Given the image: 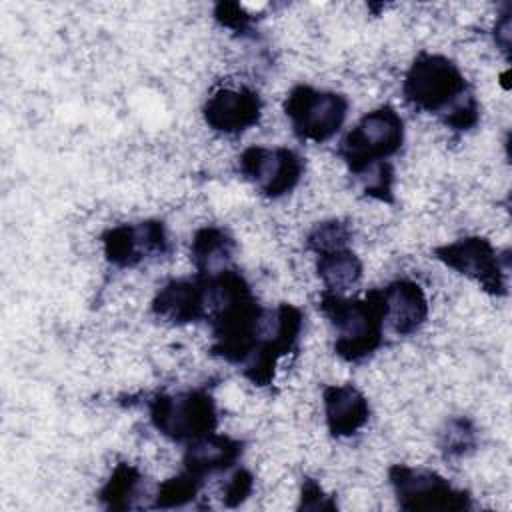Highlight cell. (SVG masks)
<instances>
[{"label": "cell", "instance_id": "15", "mask_svg": "<svg viewBox=\"0 0 512 512\" xmlns=\"http://www.w3.org/2000/svg\"><path fill=\"white\" fill-rule=\"evenodd\" d=\"M244 442L228 434H206L184 446L182 466L186 472L204 480L206 476L228 472L242 458Z\"/></svg>", "mask_w": 512, "mask_h": 512}, {"label": "cell", "instance_id": "4", "mask_svg": "<svg viewBox=\"0 0 512 512\" xmlns=\"http://www.w3.org/2000/svg\"><path fill=\"white\" fill-rule=\"evenodd\" d=\"M148 414L152 426L164 438L184 446L218 428L216 402L206 388L154 394L148 400Z\"/></svg>", "mask_w": 512, "mask_h": 512}, {"label": "cell", "instance_id": "7", "mask_svg": "<svg viewBox=\"0 0 512 512\" xmlns=\"http://www.w3.org/2000/svg\"><path fill=\"white\" fill-rule=\"evenodd\" d=\"M434 256L450 270L474 280L484 292L508 294V260L488 238L464 236L434 248Z\"/></svg>", "mask_w": 512, "mask_h": 512}, {"label": "cell", "instance_id": "12", "mask_svg": "<svg viewBox=\"0 0 512 512\" xmlns=\"http://www.w3.org/2000/svg\"><path fill=\"white\" fill-rule=\"evenodd\" d=\"M152 312L170 324H192L208 318V284L204 274L172 278L152 298Z\"/></svg>", "mask_w": 512, "mask_h": 512}, {"label": "cell", "instance_id": "24", "mask_svg": "<svg viewBox=\"0 0 512 512\" xmlns=\"http://www.w3.org/2000/svg\"><path fill=\"white\" fill-rule=\"evenodd\" d=\"M334 506V500L322 490L318 480L304 478L300 488V510H332Z\"/></svg>", "mask_w": 512, "mask_h": 512}, {"label": "cell", "instance_id": "1", "mask_svg": "<svg viewBox=\"0 0 512 512\" xmlns=\"http://www.w3.org/2000/svg\"><path fill=\"white\" fill-rule=\"evenodd\" d=\"M404 100L420 112L434 114L454 132L472 130L480 104L460 66L444 54L420 52L402 80Z\"/></svg>", "mask_w": 512, "mask_h": 512}, {"label": "cell", "instance_id": "17", "mask_svg": "<svg viewBox=\"0 0 512 512\" xmlns=\"http://www.w3.org/2000/svg\"><path fill=\"white\" fill-rule=\"evenodd\" d=\"M316 274L324 284V290L344 294L352 290L364 274L362 260L348 248L316 254Z\"/></svg>", "mask_w": 512, "mask_h": 512}, {"label": "cell", "instance_id": "16", "mask_svg": "<svg viewBox=\"0 0 512 512\" xmlns=\"http://www.w3.org/2000/svg\"><path fill=\"white\" fill-rule=\"evenodd\" d=\"M236 248L234 238L218 226H204L194 232L190 244V258L196 274H214L226 268Z\"/></svg>", "mask_w": 512, "mask_h": 512}, {"label": "cell", "instance_id": "2", "mask_svg": "<svg viewBox=\"0 0 512 512\" xmlns=\"http://www.w3.org/2000/svg\"><path fill=\"white\" fill-rule=\"evenodd\" d=\"M318 308L336 334L334 352L344 362L358 364L384 344L386 306L382 288H372L360 298L322 290Z\"/></svg>", "mask_w": 512, "mask_h": 512}, {"label": "cell", "instance_id": "19", "mask_svg": "<svg viewBox=\"0 0 512 512\" xmlns=\"http://www.w3.org/2000/svg\"><path fill=\"white\" fill-rule=\"evenodd\" d=\"M202 484H204V480L182 470L180 474L166 478L164 482L158 484V488L154 492L152 506L154 508H182L198 496Z\"/></svg>", "mask_w": 512, "mask_h": 512}, {"label": "cell", "instance_id": "13", "mask_svg": "<svg viewBox=\"0 0 512 512\" xmlns=\"http://www.w3.org/2000/svg\"><path fill=\"white\" fill-rule=\"evenodd\" d=\"M326 428L336 438L358 434L370 420V402L354 384H330L322 390Z\"/></svg>", "mask_w": 512, "mask_h": 512}, {"label": "cell", "instance_id": "5", "mask_svg": "<svg viewBox=\"0 0 512 512\" xmlns=\"http://www.w3.org/2000/svg\"><path fill=\"white\" fill-rule=\"evenodd\" d=\"M348 108L350 102L344 94L308 84H296L284 100V114L294 136L314 144H324L342 130Z\"/></svg>", "mask_w": 512, "mask_h": 512}, {"label": "cell", "instance_id": "10", "mask_svg": "<svg viewBox=\"0 0 512 512\" xmlns=\"http://www.w3.org/2000/svg\"><path fill=\"white\" fill-rule=\"evenodd\" d=\"M104 256L118 268H134L150 258L170 252L166 226L160 220L118 224L102 234Z\"/></svg>", "mask_w": 512, "mask_h": 512}, {"label": "cell", "instance_id": "14", "mask_svg": "<svg viewBox=\"0 0 512 512\" xmlns=\"http://www.w3.org/2000/svg\"><path fill=\"white\" fill-rule=\"evenodd\" d=\"M386 306V326L396 336L416 334L428 320V298L418 282L398 278L382 288Z\"/></svg>", "mask_w": 512, "mask_h": 512}, {"label": "cell", "instance_id": "18", "mask_svg": "<svg viewBox=\"0 0 512 512\" xmlns=\"http://www.w3.org/2000/svg\"><path fill=\"white\" fill-rule=\"evenodd\" d=\"M144 476L142 472L128 462H120L114 466L108 480L102 484L98 498L110 510H126L132 508L134 502L142 496Z\"/></svg>", "mask_w": 512, "mask_h": 512}, {"label": "cell", "instance_id": "6", "mask_svg": "<svg viewBox=\"0 0 512 512\" xmlns=\"http://www.w3.org/2000/svg\"><path fill=\"white\" fill-rule=\"evenodd\" d=\"M388 482L402 510L460 512L472 506L466 490L452 486L444 476L428 468L392 464L388 468Z\"/></svg>", "mask_w": 512, "mask_h": 512}, {"label": "cell", "instance_id": "8", "mask_svg": "<svg viewBox=\"0 0 512 512\" xmlns=\"http://www.w3.org/2000/svg\"><path fill=\"white\" fill-rule=\"evenodd\" d=\"M240 174L266 198L290 194L304 176V158L288 146H248L238 156Z\"/></svg>", "mask_w": 512, "mask_h": 512}, {"label": "cell", "instance_id": "9", "mask_svg": "<svg viewBox=\"0 0 512 512\" xmlns=\"http://www.w3.org/2000/svg\"><path fill=\"white\" fill-rule=\"evenodd\" d=\"M302 326V310L294 304L280 302L274 310H270V320L262 342L252 358L242 366L244 378L254 386H268L274 380L280 360L296 348Z\"/></svg>", "mask_w": 512, "mask_h": 512}, {"label": "cell", "instance_id": "3", "mask_svg": "<svg viewBox=\"0 0 512 512\" xmlns=\"http://www.w3.org/2000/svg\"><path fill=\"white\" fill-rule=\"evenodd\" d=\"M404 120L396 108L384 104L366 112L340 140L338 156L350 174L360 176L380 162H390L404 144Z\"/></svg>", "mask_w": 512, "mask_h": 512}, {"label": "cell", "instance_id": "21", "mask_svg": "<svg viewBox=\"0 0 512 512\" xmlns=\"http://www.w3.org/2000/svg\"><path fill=\"white\" fill-rule=\"evenodd\" d=\"M352 242V230L342 220H324L318 222L308 234H306V248L316 256L340 248H348Z\"/></svg>", "mask_w": 512, "mask_h": 512}, {"label": "cell", "instance_id": "25", "mask_svg": "<svg viewBox=\"0 0 512 512\" xmlns=\"http://www.w3.org/2000/svg\"><path fill=\"white\" fill-rule=\"evenodd\" d=\"M494 38H496V44L500 46V50L506 52V56H508V50H510V14L500 16V20L496 22V28H494Z\"/></svg>", "mask_w": 512, "mask_h": 512}, {"label": "cell", "instance_id": "11", "mask_svg": "<svg viewBox=\"0 0 512 512\" xmlns=\"http://www.w3.org/2000/svg\"><path fill=\"white\" fill-rule=\"evenodd\" d=\"M202 118L210 130L236 136L260 122L262 100L258 92L248 86H224L206 98Z\"/></svg>", "mask_w": 512, "mask_h": 512}, {"label": "cell", "instance_id": "22", "mask_svg": "<svg viewBox=\"0 0 512 512\" xmlns=\"http://www.w3.org/2000/svg\"><path fill=\"white\" fill-rule=\"evenodd\" d=\"M214 20L238 34H248L252 30L254 16L240 2H218L214 6Z\"/></svg>", "mask_w": 512, "mask_h": 512}, {"label": "cell", "instance_id": "20", "mask_svg": "<svg viewBox=\"0 0 512 512\" xmlns=\"http://www.w3.org/2000/svg\"><path fill=\"white\" fill-rule=\"evenodd\" d=\"M476 446V428L472 420L458 416L450 418L438 434V450L444 458H462Z\"/></svg>", "mask_w": 512, "mask_h": 512}, {"label": "cell", "instance_id": "23", "mask_svg": "<svg viewBox=\"0 0 512 512\" xmlns=\"http://www.w3.org/2000/svg\"><path fill=\"white\" fill-rule=\"evenodd\" d=\"M254 490V476L246 468H238L232 472V476L226 480L222 488V504L228 508L240 506L244 500L250 498Z\"/></svg>", "mask_w": 512, "mask_h": 512}]
</instances>
